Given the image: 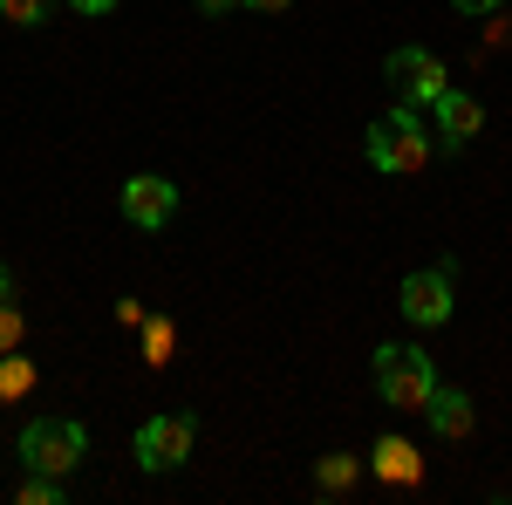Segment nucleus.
<instances>
[{
  "mask_svg": "<svg viewBox=\"0 0 512 505\" xmlns=\"http://www.w3.org/2000/svg\"><path fill=\"white\" fill-rule=\"evenodd\" d=\"M369 164L376 171H396V178L431 164V130H424V117L410 103H396L383 123H369Z\"/></svg>",
  "mask_w": 512,
  "mask_h": 505,
  "instance_id": "f257e3e1",
  "label": "nucleus"
},
{
  "mask_svg": "<svg viewBox=\"0 0 512 505\" xmlns=\"http://www.w3.org/2000/svg\"><path fill=\"white\" fill-rule=\"evenodd\" d=\"M89 451V430L69 417H35L21 430V471H48V478H69Z\"/></svg>",
  "mask_w": 512,
  "mask_h": 505,
  "instance_id": "f03ea898",
  "label": "nucleus"
},
{
  "mask_svg": "<svg viewBox=\"0 0 512 505\" xmlns=\"http://www.w3.org/2000/svg\"><path fill=\"white\" fill-rule=\"evenodd\" d=\"M376 389H383V403L396 410H424L437 389V369L424 349H403V342H383L376 349Z\"/></svg>",
  "mask_w": 512,
  "mask_h": 505,
  "instance_id": "7ed1b4c3",
  "label": "nucleus"
},
{
  "mask_svg": "<svg viewBox=\"0 0 512 505\" xmlns=\"http://www.w3.org/2000/svg\"><path fill=\"white\" fill-rule=\"evenodd\" d=\"M383 76H390L396 103H410V110H431L437 96L451 89V82H444V62H437L431 48H390V62H383Z\"/></svg>",
  "mask_w": 512,
  "mask_h": 505,
  "instance_id": "20e7f679",
  "label": "nucleus"
},
{
  "mask_svg": "<svg viewBox=\"0 0 512 505\" xmlns=\"http://www.w3.org/2000/svg\"><path fill=\"white\" fill-rule=\"evenodd\" d=\"M192 437H198L192 417H144V424H137V465L144 471L185 465V458H192Z\"/></svg>",
  "mask_w": 512,
  "mask_h": 505,
  "instance_id": "39448f33",
  "label": "nucleus"
},
{
  "mask_svg": "<svg viewBox=\"0 0 512 505\" xmlns=\"http://www.w3.org/2000/svg\"><path fill=\"white\" fill-rule=\"evenodd\" d=\"M451 280L458 273H444V267H431V273H410L403 280V321H417V328H444L451 321V308H458V294H451Z\"/></svg>",
  "mask_w": 512,
  "mask_h": 505,
  "instance_id": "423d86ee",
  "label": "nucleus"
},
{
  "mask_svg": "<svg viewBox=\"0 0 512 505\" xmlns=\"http://www.w3.org/2000/svg\"><path fill=\"white\" fill-rule=\"evenodd\" d=\"M171 212H178V185H171V178H158V171H137V178L123 185V219H130V226L158 233V226H171Z\"/></svg>",
  "mask_w": 512,
  "mask_h": 505,
  "instance_id": "0eeeda50",
  "label": "nucleus"
},
{
  "mask_svg": "<svg viewBox=\"0 0 512 505\" xmlns=\"http://www.w3.org/2000/svg\"><path fill=\"white\" fill-rule=\"evenodd\" d=\"M431 110H437V137H444L451 151H458V144H472L478 130H485V110H478V96H465V89H444Z\"/></svg>",
  "mask_w": 512,
  "mask_h": 505,
  "instance_id": "6e6552de",
  "label": "nucleus"
},
{
  "mask_svg": "<svg viewBox=\"0 0 512 505\" xmlns=\"http://www.w3.org/2000/svg\"><path fill=\"white\" fill-rule=\"evenodd\" d=\"M424 417H431V430L444 444H458V437H472V396H465V389H431Z\"/></svg>",
  "mask_w": 512,
  "mask_h": 505,
  "instance_id": "1a4fd4ad",
  "label": "nucleus"
},
{
  "mask_svg": "<svg viewBox=\"0 0 512 505\" xmlns=\"http://www.w3.org/2000/svg\"><path fill=\"white\" fill-rule=\"evenodd\" d=\"M369 465H376V478H390V485H417V471H424V458L403 444V437H383L376 451H369Z\"/></svg>",
  "mask_w": 512,
  "mask_h": 505,
  "instance_id": "9d476101",
  "label": "nucleus"
},
{
  "mask_svg": "<svg viewBox=\"0 0 512 505\" xmlns=\"http://www.w3.org/2000/svg\"><path fill=\"white\" fill-rule=\"evenodd\" d=\"M315 485L328 492V499H335V492H349V485H355V458H349V451H328V458L315 465Z\"/></svg>",
  "mask_w": 512,
  "mask_h": 505,
  "instance_id": "9b49d317",
  "label": "nucleus"
},
{
  "mask_svg": "<svg viewBox=\"0 0 512 505\" xmlns=\"http://www.w3.org/2000/svg\"><path fill=\"white\" fill-rule=\"evenodd\" d=\"M35 389V362L28 355H0V396H28Z\"/></svg>",
  "mask_w": 512,
  "mask_h": 505,
  "instance_id": "f8f14e48",
  "label": "nucleus"
},
{
  "mask_svg": "<svg viewBox=\"0 0 512 505\" xmlns=\"http://www.w3.org/2000/svg\"><path fill=\"white\" fill-rule=\"evenodd\" d=\"M55 14V0H0V21H14V28H41Z\"/></svg>",
  "mask_w": 512,
  "mask_h": 505,
  "instance_id": "ddd939ff",
  "label": "nucleus"
},
{
  "mask_svg": "<svg viewBox=\"0 0 512 505\" xmlns=\"http://www.w3.org/2000/svg\"><path fill=\"white\" fill-rule=\"evenodd\" d=\"M21 505H62V478L28 471V478H21Z\"/></svg>",
  "mask_w": 512,
  "mask_h": 505,
  "instance_id": "4468645a",
  "label": "nucleus"
},
{
  "mask_svg": "<svg viewBox=\"0 0 512 505\" xmlns=\"http://www.w3.org/2000/svg\"><path fill=\"white\" fill-rule=\"evenodd\" d=\"M144 355H151V362L171 355V321H144Z\"/></svg>",
  "mask_w": 512,
  "mask_h": 505,
  "instance_id": "2eb2a0df",
  "label": "nucleus"
},
{
  "mask_svg": "<svg viewBox=\"0 0 512 505\" xmlns=\"http://www.w3.org/2000/svg\"><path fill=\"white\" fill-rule=\"evenodd\" d=\"M14 349H21V314L0 301V355H14Z\"/></svg>",
  "mask_w": 512,
  "mask_h": 505,
  "instance_id": "dca6fc26",
  "label": "nucleus"
},
{
  "mask_svg": "<svg viewBox=\"0 0 512 505\" xmlns=\"http://www.w3.org/2000/svg\"><path fill=\"white\" fill-rule=\"evenodd\" d=\"M117 321H123V328H144V321H151V314L137 308V301H117Z\"/></svg>",
  "mask_w": 512,
  "mask_h": 505,
  "instance_id": "f3484780",
  "label": "nucleus"
},
{
  "mask_svg": "<svg viewBox=\"0 0 512 505\" xmlns=\"http://www.w3.org/2000/svg\"><path fill=\"white\" fill-rule=\"evenodd\" d=\"M451 7H458V14H499L506 0H451Z\"/></svg>",
  "mask_w": 512,
  "mask_h": 505,
  "instance_id": "a211bd4d",
  "label": "nucleus"
},
{
  "mask_svg": "<svg viewBox=\"0 0 512 505\" xmlns=\"http://www.w3.org/2000/svg\"><path fill=\"white\" fill-rule=\"evenodd\" d=\"M69 7H76V14H110L117 0H69Z\"/></svg>",
  "mask_w": 512,
  "mask_h": 505,
  "instance_id": "6ab92c4d",
  "label": "nucleus"
},
{
  "mask_svg": "<svg viewBox=\"0 0 512 505\" xmlns=\"http://www.w3.org/2000/svg\"><path fill=\"white\" fill-rule=\"evenodd\" d=\"M239 7H253V14H280V7H294V0H239Z\"/></svg>",
  "mask_w": 512,
  "mask_h": 505,
  "instance_id": "aec40b11",
  "label": "nucleus"
},
{
  "mask_svg": "<svg viewBox=\"0 0 512 505\" xmlns=\"http://www.w3.org/2000/svg\"><path fill=\"white\" fill-rule=\"evenodd\" d=\"M198 14H226V7H239V0H192Z\"/></svg>",
  "mask_w": 512,
  "mask_h": 505,
  "instance_id": "412c9836",
  "label": "nucleus"
},
{
  "mask_svg": "<svg viewBox=\"0 0 512 505\" xmlns=\"http://www.w3.org/2000/svg\"><path fill=\"white\" fill-rule=\"evenodd\" d=\"M7 294H14V273H7V260H0V301H7Z\"/></svg>",
  "mask_w": 512,
  "mask_h": 505,
  "instance_id": "4be33fe9",
  "label": "nucleus"
}]
</instances>
